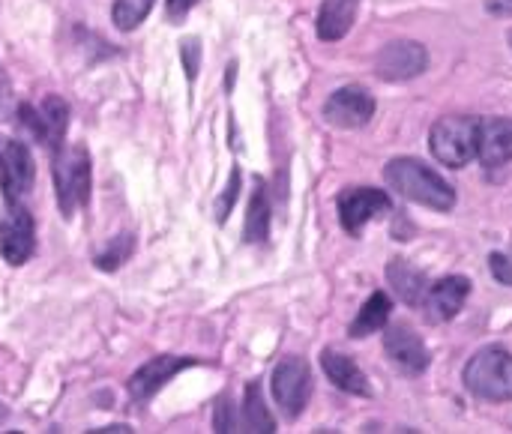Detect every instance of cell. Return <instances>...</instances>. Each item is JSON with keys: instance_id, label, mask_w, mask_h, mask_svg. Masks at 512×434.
I'll return each instance as SVG.
<instances>
[{"instance_id": "cell-1", "label": "cell", "mask_w": 512, "mask_h": 434, "mask_svg": "<svg viewBox=\"0 0 512 434\" xmlns=\"http://www.w3.org/2000/svg\"><path fill=\"white\" fill-rule=\"evenodd\" d=\"M384 180H387L402 198H408V201H414V204H423V207H432V210H441V213H447V210L456 207V192H453V186H450L438 171H432L429 165H423V162H417V159L402 156V159L387 162Z\"/></svg>"}, {"instance_id": "cell-2", "label": "cell", "mask_w": 512, "mask_h": 434, "mask_svg": "<svg viewBox=\"0 0 512 434\" xmlns=\"http://www.w3.org/2000/svg\"><path fill=\"white\" fill-rule=\"evenodd\" d=\"M90 177V153L81 144H60L54 150V192L66 219L90 201Z\"/></svg>"}, {"instance_id": "cell-3", "label": "cell", "mask_w": 512, "mask_h": 434, "mask_svg": "<svg viewBox=\"0 0 512 434\" xmlns=\"http://www.w3.org/2000/svg\"><path fill=\"white\" fill-rule=\"evenodd\" d=\"M465 387L486 402H512V354L483 348L465 366Z\"/></svg>"}, {"instance_id": "cell-4", "label": "cell", "mask_w": 512, "mask_h": 434, "mask_svg": "<svg viewBox=\"0 0 512 434\" xmlns=\"http://www.w3.org/2000/svg\"><path fill=\"white\" fill-rule=\"evenodd\" d=\"M480 144V120L477 117H444L432 126L429 147L438 162L450 168H465L471 159H477Z\"/></svg>"}, {"instance_id": "cell-5", "label": "cell", "mask_w": 512, "mask_h": 434, "mask_svg": "<svg viewBox=\"0 0 512 434\" xmlns=\"http://www.w3.org/2000/svg\"><path fill=\"white\" fill-rule=\"evenodd\" d=\"M36 252V225L30 210L18 198H6L0 207V258L21 267Z\"/></svg>"}, {"instance_id": "cell-6", "label": "cell", "mask_w": 512, "mask_h": 434, "mask_svg": "<svg viewBox=\"0 0 512 434\" xmlns=\"http://www.w3.org/2000/svg\"><path fill=\"white\" fill-rule=\"evenodd\" d=\"M270 387H273V399L282 408V414L288 420H297L306 411L309 396H312V372H309V363L303 357H285L273 369Z\"/></svg>"}, {"instance_id": "cell-7", "label": "cell", "mask_w": 512, "mask_h": 434, "mask_svg": "<svg viewBox=\"0 0 512 434\" xmlns=\"http://www.w3.org/2000/svg\"><path fill=\"white\" fill-rule=\"evenodd\" d=\"M21 126L45 147L57 150L66 138L69 105L60 96H45L39 105H21Z\"/></svg>"}, {"instance_id": "cell-8", "label": "cell", "mask_w": 512, "mask_h": 434, "mask_svg": "<svg viewBox=\"0 0 512 434\" xmlns=\"http://www.w3.org/2000/svg\"><path fill=\"white\" fill-rule=\"evenodd\" d=\"M36 183V165L30 150L15 141L0 135V189L6 198H21L33 189Z\"/></svg>"}, {"instance_id": "cell-9", "label": "cell", "mask_w": 512, "mask_h": 434, "mask_svg": "<svg viewBox=\"0 0 512 434\" xmlns=\"http://www.w3.org/2000/svg\"><path fill=\"white\" fill-rule=\"evenodd\" d=\"M393 201L384 189L354 186L339 195V219L348 234H360L366 222H372L381 213H390Z\"/></svg>"}, {"instance_id": "cell-10", "label": "cell", "mask_w": 512, "mask_h": 434, "mask_svg": "<svg viewBox=\"0 0 512 434\" xmlns=\"http://www.w3.org/2000/svg\"><path fill=\"white\" fill-rule=\"evenodd\" d=\"M375 117V99L369 90L351 84L339 87L327 102H324V120L339 126V129H360Z\"/></svg>"}, {"instance_id": "cell-11", "label": "cell", "mask_w": 512, "mask_h": 434, "mask_svg": "<svg viewBox=\"0 0 512 434\" xmlns=\"http://www.w3.org/2000/svg\"><path fill=\"white\" fill-rule=\"evenodd\" d=\"M375 66L384 81H408V78H417L420 72H426L429 51L414 39H399V42L384 45Z\"/></svg>"}, {"instance_id": "cell-12", "label": "cell", "mask_w": 512, "mask_h": 434, "mask_svg": "<svg viewBox=\"0 0 512 434\" xmlns=\"http://www.w3.org/2000/svg\"><path fill=\"white\" fill-rule=\"evenodd\" d=\"M195 360L192 357H177V354H162L153 357L150 363H144L132 378H129V396L135 402H147L153 399L168 381H174L183 369H192Z\"/></svg>"}, {"instance_id": "cell-13", "label": "cell", "mask_w": 512, "mask_h": 434, "mask_svg": "<svg viewBox=\"0 0 512 434\" xmlns=\"http://www.w3.org/2000/svg\"><path fill=\"white\" fill-rule=\"evenodd\" d=\"M384 351L393 366H399L405 375H420L429 369V348L426 342L408 327V324H390L384 333Z\"/></svg>"}, {"instance_id": "cell-14", "label": "cell", "mask_w": 512, "mask_h": 434, "mask_svg": "<svg viewBox=\"0 0 512 434\" xmlns=\"http://www.w3.org/2000/svg\"><path fill=\"white\" fill-rule=\"evenodd\" d=\"M468 294H471V282L465 276H447V279L429 285L423 306H426L432 321H438V324L441 321H453L462 312Z\"/></svg>"}, {"instance_id": "cell-15", "label": "cell", "mask_w": 512, "mask_h": 434, "mask_svg": "<svg viewBox=\"0 0 512 434\" xmlns=\"http://www.w3.org/2000/svg\"><path fill=\"white\" fill-rule=\"evenodd\" d=\"M477 156L486 168H498L512 159V120L510 117H492L480 120V144Z\"/></svg>"}, {"instance_id": "cell-16", "label": "cell", "mask_w": 512, "mask_h": 434, "mask_svg": "<svg viewBox=\"0 0 512 434\" xmlns=\"http://www.w3.org/2000/svg\"><path fill=\"white\" fill-rule=\"evenodd\" d=\"M321 366H324V375H327L339 390H345V393H351V396H372L363 369H360L351 357H345V354L327 348V351L321 354Z\"/></svg>"}, {"instance_id": "cell-17", "label": "cell", "mask_w": 512, "mask_h": 434, "mask_svg": "<svg viewBox=\"0 0 512 434\" xmlns=\"http://www.w3.org/2000/svg\"><path fill=\"white\" fill-rule=\"evenodd\" d=\"M387 279H390V285H393V291H396V297H399L402 303L420 306V303L426 300L429 282H426V276H423L417 267H411L405 258H396V261L387 264Z\"/></svg>"}, {"instance_id": "cell-18", "label": "cell", "mask_w": 512, "mask_h": 434, "mask_svg": "<svg viewBox=\"0 0 512 434\" xmlns=\"http://www.w3.org/2000/svg\"><path fill=\"white\" fill-rule=\"evenodd\" d=\"M357 3L360 0H324L321 12H318V36L327 42L342 39L357 15Z\"/></svg>"}, {"instance_id": "cell-19", "label": "cell", "mask_w": 512, "mask_h": 434, "mask_svg": "<svg viewBox=\"0 0 512 434\" xmlns=\"http://www.w3.org/2000/svg\"><path fill=\"white\" fill-rule=\"evenodd\" d=\"M390 309H393L390 297H387L384 291H375V294L363 303L360 315L354 318L351 336H354V339H363V336H369V333H375V330H384L387 321H390Z\"/></svg>"}, {"instance_id": "cell-20", "label": "cell", "mask_w": 512, "mask_h": 434, "mask_svg": "<svg viewBox=\"0 0 512 434\" xmlns=\"http://www.w3.org/2000/svg\"><path fill=\"white\" fill-rule=\"evenodd\" d=\"M270 237V198L264 183H255V192L249 198V213H246V240L249 243H264Z\"/></svg>"}, {"instance_id": "cell-21", "label": "cell", "mask_w": 512, "mask_h": 434, "mask_svg": "<svg viewBox=\"0 0 512 434\" xmlns=\"http://www.w3.org/2000/svg\"><path fill=\"white\" fill-rule=\"evenodd\" d=\"M243 417H246V429H249V432H276V420L270 417V411H267V405H264V396H261V387H258V384H249V387H246Z\"/></svg>"}, {"instance_id": "cell-22", "label": "cell", "mask_w": 512, "mask_h": 434, "mask_svg": "<svg viewBox=\"0 0 512 434\" xmlns=\"http://www.w3.org/2000/svg\"><path fill=\"white\" fill-rule=\"evenodd\" d=\"M132 249H135V237L132 234H117L96 258H93V264L99 267V270H117V267H123L129 258H132Z\"/></svg>"}, {"instance_id": "cell-23", "label": "cell", "mask_w": 512, "mask_h": 434, "mask_svg": "<svg viewBox=\"0 0 512 434\" xmlns=\"http://www.w3.org/2000/svg\"><path fill=\"white\" fill-rule=\"evenodd\" d=\"M153 9V0H114L111 18L117 30H135Z\"/></svg>"}, {"instance_id": "cell-24", "label": "cell", "mask_w": 512, "mask_h": 434, "mask_svg": "<svg viewBox=\"0 0 512 434\" xmlns=\"http://www.w3.org/2000/svg\"><path fill=\"white\" fill-rule=\"evenodd\" d=\"M237 192H240V168H234V171H231V180H228V186H225V195L216 201L219 222H225V219H228V213H231V207H234V201H237Z\"/></svg>"}, {"instance_id": "cell-25", "label": "cell", "mask_w": 512, "mask_h": 434, "mask_svg": "<svg viewBox=\"0 0 512 434\" xmlns=\"http://www.w3.org/2000/svg\"><path fill=\"white\" fill-rule=\"evenodd\" d=\"M213 429L216 432H237V420H234V405L228 402V396H222L216 402V414H213Z\"/></svg>"}, {"instance_id": "cell-26", "label": "cell", "mask_w": 512, "mask_h": 434, "mask_svg": "<svg viewBox=\"0 0 512 434\" xmlns=\"http://www.w3.org/2000/svg\"><path fill=\"white\" fill-rule=\"evenodd\" d=\"M489 270H492V276L501 285L512 288V252H495V255H489Z\"/></svg>"}, {"instance_id": "cell-27", "label": "cell", "mask_w": 512, "mask_h": 434, "mask_svg": "<svg viewBox=\"0 0 512 434\" xmlns=\"http://www.w3.org/2000/svg\"><path fill=\"white\" fill-rule=\"evenodd\" d=\"M180 54H183L186 78H189V81H195V75H198V60H201V45H198V39H183Z\"/></svg>"}, {"instance_id": "cell-28", "label": "cell", "mask_w": 512, "mask_h": 434, "mask_svg": "<svg viewBox=\"0 0 512 434\" xmlns=\"http://www.w3.org/2000/svg\"><path fill=\"white\" fill-rule=\"evenodd\" d=\"M195 3H198V0H168V6H165L168 21H171V24H180V21L192 12Z\"/></svg>"}, {"instance_id": "cell-29", "label": "cell", "mask_w": 512, "mask_h": 434, "mask_svg": "<svg viewBox=\"0 0 512 434\" xmlns=\"http://www.w3.org/2000/svg\"><path fill=\"white\" fill-rule=\"evenodd\" d=\"M486 9L495 12V15H512V0H489Z\"/></svg>"}, {"instance_id": "cell-30", "label": "cell", "mask_w": 512, "mask_h": 434, "mask_svg": "<svg viewBox=\"0 0 512 434\" xmlns=\"http://www.w3.org/2000/svg\"><path fill=\"white\" fill-rule=\"evenodd\" d=\"M6 417H9V414H6V408H3V405H0V426H3V423H6Z\"/></svg>"}, {"instance_id": "cell-31", "label": "cell", "mask_w": 512, "mask_h": 434, "mask_svg": "<svg viewBox=\"0 0 512 434\" xmlns=\"http://www.w3.org/2000/svg\"><path fill=\"white\" fill-rule=\"evenodd\" d=\"M510 45H512V30H510Z\"/></svg>"}]
</instances>
